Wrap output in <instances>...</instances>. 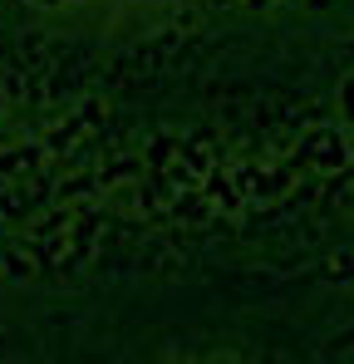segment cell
Returning <instances> with one entry per match:
<instances>
[]
</instances>
